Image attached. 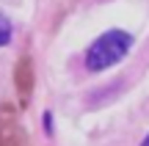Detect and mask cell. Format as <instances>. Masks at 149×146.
Wrapping results in <instances>:
<instances>
[{"label": "cell", "instance_id": "1", "mask_svg": "<svg viewBox=\"0 0 149 146\" xmlns=\"http://www.w3.org/2000/svg\"><path fill=\"white\" fill-rule=\"evenodd\" d=\"M130 47H133V36H130V33L108 30L88 47V53H86V66H88L91 72H102V69H108V66L119 64V61L127 55Z\"/></svg>", "mask_w": 149, "mask_h": 146}, {"label": "cell", "instance_id": "2", "mask_svg": "<svg viewBox=\"0 0 149 146\" xmlns=\"http://www.w3.org/2000/svg\"><path fill=\"white\" fill-rule=\"evenodd\" d=\"M0 146H31L11 108H3V113H0Z\"/></svg>", "mask_w": 149, "mask_h": 146}, {"label": "cell", "instance_id": "3", "mask_svg": "<svg viewBox=\"0 0 149 146\" xmlns=\"http://www.w3.org/2000/svg\"><path fill=\"white\" fill-rule=\"evenodd\" d=\"M14 83H17V91H19L22 99L31 97V91H33V64H31L28 55H22L19 64H17V69H14Z\"/></svg>", "mask_w": 149, "mask_h": 146}, {"label": "cell", "instance_id": "4", "mask_svg": "<svg viewBox=\"0 0 149 146\" xmlns=\"http://www.w3.org/2000/svg\"><path fill=\"white\" fill-rule=\"evenodd\" d=\"M8 42H11V19L0 11V47H6Z\"/></svg>", "mask_w": 149, "mask_h": 146}, {"label": "cell", "instance_id": "5", "mask_svg": "<svg viewBox=\"0 0 149 146\" xmlns=\"http://www.w3.org/2000/svg\"><path fill=\"white\" fill-rule=\"evenodd\" d=\"M141 146H149V135H146V138H144V143H141Z\"/></svg>", "mask_w": 149, "mask_h": 146}]
</instances>
